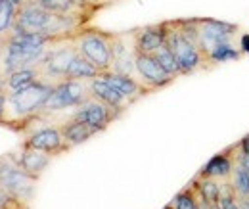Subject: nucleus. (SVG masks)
<instances>
[{
    "label": "nucleus",
    "instance_id": "obj_1",
    "mask_svg": "<svg viewBox=\"0 0 249 209\" xmlns=\"http://www.w3.org/2000/svg\"><path fill=\"white\" fill-rule=\"evenodd\" d=\"M87 21L75 16L50 12L33 0H25L18 8L12 31L27 35H44L50 38H71L83 29Z\"/></svg>",
    "mask_w": 249,
    "mask_h": 209
},
{
    "label": "nucleus",
    "instance_id": "obj_2",
    "mask_svg": "<svg viewBox=\"0 0 249 209\" xmlns=\"http://www.w3.org/2000/svg\"><path fill=\"white\" fill-rule=\"evenodd\" d=\"M52 87L54 85L48 81H36L18 92L6 94V104H4V114H2L0 125L10 127L14 131L27 129L29 123L38 117L40 108L46 102Z\"/></svg>",
    "mask_w": 249,
    "mask_h": 209
},
{
    "label": "nucleus",
    "instance_id": "obj_3",
    "mask_svg": "<svg viewBox=\"0 0 249 209\" xmlns=\"http://www.w3.org/2000/svg\"><path fill=\"white\" fill-rule=\"evenodd\" d=\"M36 180L31 179L18 163V155L8 153L0 157V192L4 196L16 198L29 206L35 194Z\"/></svg>",
    "mask_w": 249,
    "mask_h": 209
},
{
    "label": "nucleus",
    "instance_id": "obj_4",
    "mask_svg": "<svg viewBox=\"0 0 249 209\" xmlns=\"http://www.w3.org/2000/svg\"><path fill=\"white\" fill-rule=\"evenodd\" d=\"M90 96V89H89V81H69L63 79L60 83H56L46 102L40 108V115H52L58 112H65V110H75L79 106H83Z\"/></svg>",
    "mask_w": 249,
    "mask_h": 209
},
{
    "label": "nucleus",
    "instance_id": "obj_5",
    "mask_svg": "<svg viewBox=\"0 0 249 209\" xmlns=\"http://www.w3.org/2000/svg\"><path fill=\"white\" fill-rule=\"evenodd\" d=\"M165 44L171 48L175 58L180 65V73L190 75L201 65H205V58L199 48L180 31L177 21H165Z\"/></svg>",
    "mask_w": 249,
    "mask_h": 209
},
{
    "label": "nucleus",
    "instance_id": "obj_6",
    "mask_svg": "<svg viewBox=\"0 0 249 209\" xmlns=\"http://www.w3.org/2000/svg\"><path fill=\"white\" fill-rule=\"evenodd\" d=\"M77 54H79V48L75 44V37L58 40L48 50V54L44 56V60L36 65L38 67V73H40V81H48L52 85L63 81L65 79V73H67V69L71 65V61L75 60Z\"/></svg>",
    "mask_w": 249,
    "mask_h": 209
},
{
    "label": "nucleus",
    "instance_id": "obj_7",
    "mask_svg": "<svg viewBox=\"0 0 249 209\" xmlns=\"http://www.w3.org/2000/svg\"><path fill=\"white\" fill-rule=\"evenodd\" d=\"M79 54L90 60L100 71L111 69V33L98 29H81L75 35Z\"/></svg>",
    "mask_w": 249,
    "mask_h": 209
},
{
    "label": "nucleus",
    "instance_id": "obj_8",
    "mask_svg": "<svg viewBox=\"0 0 249 209\" xmlns=\"http://www.w3.org/2000/svg\"><path fill=\"white\" fill-rule=\"evenodd\" d=\"M196 27H197V46L205 58V63L218 46L232 42V37L238 33L236 25L217 21V19H207V18L196 19Z\"/></svg>",
    "mask_w": 249,
    "mask_h": 209
},
{
    "label": "nucleus",
    "instance_id": "obj_9",
    "mask_svg": "<svg viewBox=\"0 0 249 209\" xmlns=\"http://www.w3.org/2000/svg\"><path fill=\"white\" fill-rule=\"evenodd\" d=\"M136 48H134V31L130 33H111V71L136 77Z\"/></svg>",
    "mask_w": 249,
    "mask_h": 209
},
{
    "label": "nucleus",
    "instance_id": "obj_10",
    "mask_svg": "<svg viewBox=\"0 0 249 209\" xmlns=\"http://www.w3.org/2000/svg\"><path fill=\"white\" fill-rule=\"evenodd\" d=\"M134 65H136V79L150 90L163 89L175 81V77L163 69V65L157 61L154 54H136Z\"/></svg>",
    "mask_w": 249,
    "mask_h": 209
},
{
    "label": "nucleus",
    "instance_id": "obj_11",
    "mask_svg": "<svg viewBox=\"0 0 249 209\" xmlns=\"http://www.w3.org/2000/svg\"><path fill=\"white\" fill-rule=\"evenodd\" d=\"M119 115H121L119 112H115L113 108L106 106L104 102L94 100V98H89L83 106L75 108V114L71 115V119L83 121V123L90 125L92 129H96V131L100 133V131L107 129V125H109L111 121L117 119Z\"/></svg>",
    "mask_w": 249,
    "mask_h": 209
},
{
    "label": "nucleus",
    "instance_id": "obj_12",
    "mask_svg": "<svg viewBox=\"0 0 249 209\" xmlns=\"http://www.w3.org/2000/svg\"><path fill=\"white\" fill-rule=\"evenodd\" d=\"M23 146L42 150V152H48L52 155H60V153L69 150L60 127H42V129L33 131L29 134H25Z\"/></svg>",
    "mask_w": 249,
    "mask_h": 209
},
{
    "label": "nucleus",
    "instance_id": "obj_13",
    "mask_svg": "<svg viewBox=\"0 0 249 209\" xmlns=\"http://www.w3.org/2000/svg\"><path fill=\"white\" fill-rule=\"evenodd\" d=\"M89 89H90V96H92L94 100L104 102L106 106L113 108V110L119 112V114H123L124 110L132 104L126 96H123L119 90L115 89V87H111V85H109L106 79H102V77H96L92 81H89Z\"/></svg>",
    "mask_w": 249,
    "mask_h": 209
},
{
    "label": "nucleus",
    "instance_id": "obj_14",
    "mask_svg": "<svg viewBox=\"0 0 249 209\" xmlns=\"http://www.w3.org/2000/svg\"><path fill=\"white\" fill-rule=\"evenodd\" d=\"M100 77L106 79L111 87H115V89L119 90L123 96H126L130 102H136L138 98H142V96H146V94L152 92L148 87H144L136 77L123 75V73H117V71H111V69H109V71H102Z\"/></svg>",
    "mask_w": 249,
    "mask_h": 209
},
{
    "label": "nucleus",
    "instance_id": "obj_15",
    "mask_svg": "<svg viewBox=\"0 0 249 209\" xmlns=\"http://www.w3.org/2000/svg\"><path fill=\"white\" fill-rule=\"evenodd\" d=\"M236 144L230 146L226 152L222 153H217L215 157H211L207 161V165L201 169V177H209V179H217V180H228L234 167H236Z\"/></svg>",
    "mask_w": 249,
    "mask_h": 209
},
{
    "label": "nucleus",
    "instance_id": "obj_16",
    "mask_svg": "<svg viewBox=\"0 0 249 209\" xmlns=\"http://www.w3.org/2000/svg\"><path fill=\"white\" fill-rule=\"evenodd\" d=\"M163 44H165V21L134 31L136 54H154Z\"/></svg>",
    "mask_w": 249,
    "mask_h": 209
},
{
    "label": "nucleus",
    "instance_id": "obj_17",
    "mask_svg": "<svg viewBox=\"0 0 249 209\" xmlns=\"http://www.w3.org/2000/svg\"><path fill=\"white\" fill-rule=\"evenodd\" d=\"M52 157H54V155L48 153V152L23 146L21 153L18 155V163H19V167H21L31 179L38 180L40 179V175L44 173V169L50 165Z\"/></svg>",
    "mask_w": 249,
    "mask_h": 209
},
{
    "label": "nucleus",
    "instance_id": "obj_18",
    "mask_svg": "<svg viewBox=\"0 0 249 209\" xmlns=\"http://www.w3.org/2000/svg\"><path fill=\"white\" fill-rule=\"evenodd\" d=\"M60 131H62L63 138H65V142H67L69 148L79 146V144L87 142L89 138H92L94 134H98V131L92 129L90 125H87L83 121H75L71 119V117L60 127Z\"/></svg>",
    "mask_w": 249,
    "mask_h": 209
},
{
    "label": "nucleus",
    "instance_id": "obj_19",
    "mask_svg": "<svg viewBox=\"0 0 249 209\" xmlns=\"http://www.w3.org/2000/svg\"><path fill=\"white\" fill-rule=\"evenodd\" d=\"M36 2L38 6L50 10V12H56V14H65V16H75V18H81L85 21L90 19L92 16V10H87L79 4H75L73 0H33Z\"/></svg>",
    "mask_w": 249,
    "mask_h": 209
},
{
    "label": "nucleus",
    "instance_id": "obj_20",
    "mask_svg": "<svg viewBox=\"0 0 249 209\" xmlns=\"http://www.w3.org/2000/svg\"><path fill=\"white\" fill-rule=\"evenodd\" d=\"M100 69L94 65L90 60H87L83 54H77L75 60L71 61L67 73H65V79L69 81H92L96 77H100Z\"/></svg>",
    "mask_w": 249,
    "mask_h": 209
},
{
    "label": "nucleus",
    "instance_id": "obj_21",
    "mask_svg": "<svg viewBox=\"0 0 249 209\" xmlns=\"http://www.w3.org/2000/svg\"><path fill=\"white\" fill-rule=\"evenodd\" d=\"M40 81V73H38V67H27V69H19V71H14L10 75L4 77V87H6V94L10 92H18V90L25 89L33 83Z\"/></svg>",
    "mask_w": 249,
    "mask_h": 209
},
{
    "label": "nucleus",
    "instance_id": "obj_22",
    "mask_svg": "<svg viewBox=\"0 0 249 209\" xmlns=\"http://www.w3.org/2000/svg\"><path fill=\"white\" fill-rule=\"evenodd\" d=\"M194 184H196V188H197V192H199L203 202L217 204L218 198H220V188H222V184L217 179H209V177L197 175V179L194 180Z\"/></svg>",
    "mask_w": 249,
    "mask_h": 209
},
{
    "label": "nucleus",
    "instance_id": "obj_23",
    "mask_svg": "<svg viewBox=\"0 0 249 209\" xmlns=\"http://www.w3.org/2000/svg\"><path fill=\"white\" fill-rule=\"evenodd\" d=\"M169 206L173 209H199V194L196 184L192 182L182 192H178Z\"/></svg>",
    "mask_w": 249,
    "mask_h": 209
},
{
    "label": "nucleus",
    "instance_id": "obj_24",
    "mask_svg": "<svg viewBox=\"0 0 249 209\" xmlns=\"http://www.w3.org/2000/svg\"><path fill=\"white\" fill-rule=\"evenodd\" d=\"M154 56H156L157 61L163 65V69H165L169 75H173L175 79H177L178 75H182V73H180V65H178V61H177L175 54L171 52V48H169L167 44H163L161 48H157L156 52H154Z\"/></svg>",
    "mask_w": 249,
    "mask_h": 209
},
{
    "label": "nucleus",
    "instance_id": "obj_25",
    "mask_svg": "<svg viewBox=\"0 0 249 209\" xmlns=\"http://www.w3.org/2000/svg\"><path fill=\"white\" fill-rule=\"evenodd\" d=\"M228 182L232 184L234 192H236L240 198L249 196V171L248 169H244L240 163H236V167H234V171H232V175H230Z\"/></svg>",
    "mask_w": 249,
    "mask_h": 209
},
{
    "label": "nucleus",
    "instance_id": "obj_26",
    "mask_svg": "<svg viewBox=\"0 0 249 209\" xmlns=\"http://www.w3.org/2000/svg\"><path fill=\"white\" fill-rule=\"evenodd\" d=\"M18 16V6L12 0H0V37L14 27Z\"/></svg>",
    "mask_w": 249,
    "mask_h": 209
},
{
    "label": "nucleus",
    "instance_id": "obj_27",
    "mask_svg": "<svg viewBox=\"0 0 249 209\" xmlns=\"http://www.w3.org/2000/svg\"><path fill=\"white\" fill-rule=\"evenodd\" d=\"M217 204L220 206V209H242L238 194L234 192V188H232V184L228 180H224V184L220 188V198H218Z\"/></svg>",
    "mask_w": 249,
    "mask_h": 209
},
{
    "label": "nucleus",
    "instance_id": "obj_28",
    "mask_svg": "<svg viewBox=\"0 0 249 209\" xmlns=\"http://www.w3.org/2000/svg\"><path fill=\"white\" fill-rule=\"evenodd\" d=\"M240 56H242V50L234 48L232 42H228V44L218 46L217 50L209 56L207 63H224V61H230V60H238Z\"/></svg>",
    "mask_w": 249,
    "mask_h": 209
},
{
    "label": "nucleus",
    "instance_id": "obj_29",
    "mask_svg": "<svg viewBox=\"0 0 249 209\" xmlns=\"http://www.w3.org/2000/svg\"><path fill=\"white\" fill-rule=\"evenodd\" d=\"M238 146V144H236ZM236 161L244 167V169H248L249 171V153H244V152H240V148H238V153H236Z\"/></svg>",
    "mask_w": 249,
    "mask_h": 209
},
{
    "label": "nucleus",
    "instance_id": "obj_30",
    "mask_svg": "<svg viewBox=\"0 0 249 209\" xmlns=\"http://www.w3.org/2000/svg\"><path fill=\"white\" fill-rule=\"evenodd\" d=\"M240 50L249 54V35H242L240 37Z\"/></svg>",
    "mask_w": 249,
    "mask_h": 209
},
{
    "label": "nucleus",
    "instance_id": "obj_31",
    "mask_svg": "<svg viewBox=\"0 0 249 209\" xmlns=\"http://www.w3.org/2000/svg\"><path fill=\"white\" fill-rule=\"evenodd\" d=\"M238 148H240V152H244V153H249V134H246V136L238 142Z\"/></svg>",
    "mask_w": 249,
    "mask_h": 209
},
{
    "label": "nucleus",
    "instance_id": "obj_32",
    "mask_svg": "<svg viewBox=\"0 0 249 209\" xmlns=\"http://www.w3.org/2000/svg\"><path fill=\"white\" fill-rule=\"evenodd\" d=\"M8 198H10V196H4V194L0 192V209H2V206H4V202H6Z\"/></svg>",
    "mask_w": 249,
    "mask_h": 209
},
{
    "label": "nucleus",
    "instance_id": "obj_33",
    "mask_svg": "<svg viewBox=\"0 0 249 209\" xmlns=\"http://www.w3.org/2000/svg\"><path fill=\"white\" fill-rule=\"evenodd\" d=\"M0 94H6V87H4V79H0Z\"/></svg>",
    "mask_w": 249,
    "mask_h": 209
},
{
    "label": "nucleus",
    "instance_id": "obj_34",
    "mask_svg": "<svg viewBox=\"0 0 249 209\" xmlns=\"http://www.w3.org/2000/svg\"><path fill=\"white\" fill-rule=\"evenodd\" d=\"M12 2H14V4H16V6H18V8H19V6H21V4H23V2H25V0H12Z\"/></svg>",
    "mask_w": 249,
    "mask_h": 209
},
{
    "label": "nucleus",
    "instance_id": "obj_35",
    "mask_svg": "<svg viewBox=\"0 0 249 209\" xmlns=\"http://www.w3.org/2000/svg\"><path fill=\"white\" fill-rule=\"evenodd\" d=\"M211 209H220V206L218 204H211Z\"/></svg>",
    "mask_w": 249,
    "mask_h": 209
},
{
    "label": "nucleus",
    "instance_id": "obj_36",
    "mask_svg": "<svg viewBox=\"0 0 249 209\" xmlns=\"http://www.w3.org/2000/svg\"><path fill=\"white\" fill-rule=\"evenodd\" d=\"M165 209H173V208H171V206H167V208H165Z\"/></svg>",
    "mask_w": 249,
    "mask_h": 209
}]
</instances>
